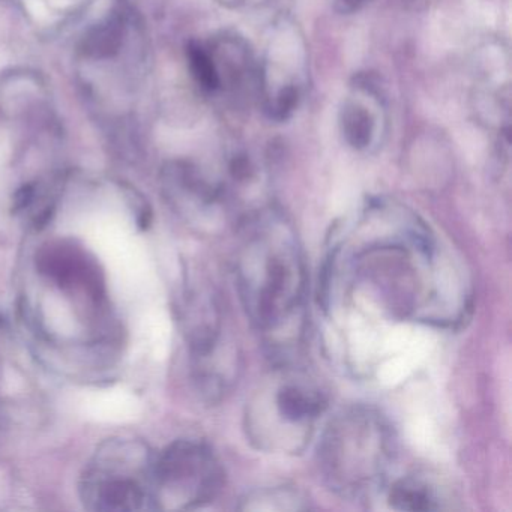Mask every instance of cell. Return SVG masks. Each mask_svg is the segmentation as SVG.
Returning <instances> with one entry per match:
<instances>
[{
    "label": "cell",
    "mask_w": 512,
    "mask_h": 512,
    "mask_svg": "<svg viewBox=\"0 0 512 512\" xmlns=\"http://www.w3.org/2000/svg\"><path fill=\"white\" fill-rule=\"evenodd\" d=\"M355 272L379 290L395 313L454 323L467 307V284L454 257L415 214L373 203L350 235Z\"/></svg>",
    "instance_id": "6da1fadb"
},
{
    "label": "cell",
    "mask_w": 512,
    "mask_h": 512,
    "mask_svg": "<svg viewBox=\"0 0 512 512\" xmlns=\"http://www.w3.org/2000/svg\"><path fill=\"white\" fill-rule=\"evenodd\" d=\"M236 286L251 322L275 338L289 340L304 307V254L292 224L274 212L245 220V236L236 256Z\"/></svg>",
    "instance_id": "7a4b0ae2"
},
{
    "label": "cell",
    "mask_w": 512,
    "mask_h": 512,
    "mask_svg": "<svg viewBox=\"0 0 512 512\" xmlns=\"http://www.w3.org/2000/svg\"><path fill=\"white\" fill-rule=\"evenodd\" d=\"M395 458V437L385 416L370 407L338 412L317 448L328 487L346 499H367L382 490Z\"/></svg>",
    "instance_id": "3957f363"
},
{
    "label": "cell",
    "mask_w": 512,
    "mask_h": 512,
    "mask_svg": "<svg viewBox=\"0 0 512 512\" xmlns=\"http://www.w3.org/2000/svg\"><path fill=\"white\" fill-rule=\"evenodd\" d=\"M325 409V392L313 377L296 368H275L247 401L245 431L262 451L298 454L310 442Z\"/></svg>",
    "instance_id": "277c9868"
},
{
    "label": "cell",
    "mask_w": 512,
    "mask_h": 512,
    "mask_svg": "<svg viewBox=\"0 0 512 512\" xmlns=\"http://www.w3.org/2000/svg\"><path fill=\"white\" fill-rule=\"evenodd\" d=\"M154 463L145 443L124 439L103 443L83 475V502L94 511L157 509Z\"/></svg>",
    "instance_id": "5b68a950"
},
{
    "label": "cell",
    "mask_w": 512,
    "mask_h": 512,
    "mask_svg": "<svg viewBox=\"0 0 512 512\" xmlns=\"http://www.w3.org/2000/svg\"><path fill=\"white\" fill-rule=\"evenodd\" d=\"M224 473L205 443L178 440L155 458L154 497L157 509H194L220 493Z\"/></svg>",
    "instance_id": "8992f818"
},
{
    "label": "cell",
    "mask_w": 512,
    "mask_h": 512,
    "mask_svg": "<svg viewBox=\"0 0 512 512\" xmlns=\"http://www.w3.org/2000/svg\"><path fill=\"white\" fill-rule=\"evenodd\" d=\"M308 508V499L295 487H269L251 491L241 499L242 511H302Z\"/></svg>",
    "instance_id": "52a82bcc"
},
{
    "label": "cell",
    "mask_w": 512,
    "mask_h": 512,
    "mask_svg": "<svg viewBox=\"0 0 512 512\" xmlns=\"http://www.w3.org/2000/svg\"><path fill=\"white\" fill-rule=\"evenodd\" d=\"M389 505L401 511H436L442 508L436 490L422 479L403 478L389 490Z\"/></svg>",
    "instance_id": "ba28073f"
},
{
    "label": "cell",
    "mask_w": 512,
    "mask_h": 512,
    "mask_svg": "<svg viewBox=\"0 0 512 512\" xmlns=\"http://www.w3.org/2000/svg\"><path fill=\"white\" fill-rule=\"evenodd\" d=\"M341 133L352 148L362 151L373 142L376 133V119L370 110L358 103L344 104L340 113Z\"/></svg>",
    "instance_id": "9c48e42d"
},
{
    "label": "cell",
    "mask_w": 512,
    "mask_h": 512,
    "mask_svg": "<svg viewBox=\"0 0 512 512\" xmlns=\"http://www.w3.org/2000/svg\"><path fill=\"white\" fill-rule=\"evenodd\" d=\"M188 61H190L191 73L202 89L208 92H215L221 89L220 70L214 56L199 44H191L188 49Z\"/></svg>",
    "instance_id": "30bf717a"
},
{
    "label": "cell",
    "mask_w": 512,
    "mask_h": 512,
    "mask_svg": "<svg viewBox=\"0 0 512 512\" xmlns=\"http://www.w3.org/2000/svg\"><path fill=\"white\" fill-rule=\"evenodd\" d=\"M121 41L122 23L118 19L109 20V22L94 29L86 38V55L94 56V58H106V56L115 55L121 47Z\"/></svg>",
    "instance_id": "8fae6325"
},
{
    "label": "cell",
    "mask_w": 512,
    "mask_h": 512,
    "mask_svg": "<svg viewBox=\"0 0 512 512\" xmlns=\"http://www.w3.org/2000/svg\"><path fill=\"white\" fill-rule=\"evenodd\" d=\"M367 2L370 0H335V5L341 13L350 14L361 10Z\"/></svg>",
    "instance_id": "7c38bea8"
}]
</instances>
